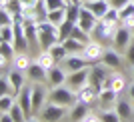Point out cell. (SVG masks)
<instances>
[{"mask_svg":"<svg viewBox=\"0 0 134 122\" xmlns=\"http://www.w3.org/2000/svg\"><path fill=\"white\" fill-rule=\"evenodd\" d=\"M80 8H82V4H68L66 6V20H70L72 24H78Z\"/></svg>","mask_w":134,"mask_h":122,"instance_id":"29","label":"cell"},{"mask_svg":"<svg viewBox=\"0 0 134 122\" xmlns=\"http://www.w3.org/2000/svg\"><path fill=\"white\" fill-rule=\"evenodd\" d=\"M132 36H134V28H132Z\"/></svg>","mask_w":134,"mask_h":122,"instance_id":"46","label":"cell"},{"mask_svg":"<svg viewBox=\"0 0 134 122\" xmlns=\"http://www.w3.org/2000/svg\"><path fill=\"white\" fill-rule=\"evenodd\" d=\"M0 122H14L10 114H0Z\"/></svg>","mask_w":134,"mask_h":122,"instance_id":"42","label":"cell"},{"mask_svg":"<svg viewBox=\"0 0 134 122\" xmlns=\"http://www.w3.org/2000/svg\"><path fill=\"white\" fill-rule=\"evenodd\" d=\"M4 94H14V86H12L8 74L2 72V76H0V96H4Z\"/></svg>","mask_w":134,"mask_h":122,"instance_id":"31","label":"cell"},{"mask_svg":"<svg viewBox=\"0 0 134 122\" xmlns=\"http://www.w3.org/2000/svg\"><path fill=\"white\" fill-rule=\"evenodd\" d=\"M132 74H134V66H132Z\"/></svg>","mask_w":134,"mask_h":122,"instance_id":"47","label":"cell"},{"mask_svg":"<svg viewBox=\"0 0 134 122\" xmlns=\"http://www.w3.org/2000/svg\"><path fill=\"white\" fill-rule=\"evenodd\" d=\"M46 6H48V10H58V8H66L68 2L66 0H44Z\"/></svg>","mask_w":134,"mask_h":122,"instance_id":"37","label":"cell"},{"mask_svg":"<svg viewBox=\"0 0 134 122\" xmlns=\"http://www.w3.org/2000/svg\"><path fill=\"white\" fill-rule=\"evenodd\" d=\"M124 56H126V62H128L130 66H134V40L130 42V46H128V50L124 52Z\"/></svg>","mask_w":134,"mask_h":122,"instance_id":"39","label":"cell"},{"mask_svg":"<svg viewBox=\"0 0 134 122\" xmlns=\"http://www.w3.org/2000/svg\"><path fill=\"white\" fill-rule=\"evenodd\" d=\"M0 42L14 44V26H0Z\"/></svg>","mask_w":134,"mask_h":122,"instance_id":"32","label":"cell"},{"mask_svg":"<svg viewBox=\"0 0 134 122\" xmlns=\"http://www.w3.org/2000/svg\"><path fill=\"white\" fill-rule=\"evenodd\" d=\"M46 20L52 24H56V26H60L64 20H66V8H58V10H50L48 12V16H46Z\"/></svg>","mask_w":134,"mask_h":122,"instance_id":"27","label":"cell"},{"mask_svg":"<svg viewBox=\"0 0 134 122\" xmlns=\"http://www.w3.org/2000/svg\"><path fill=\"white\" fill-rule=\"evenodd\" d=\"M96 24H98V18H96V14H94V12H90L86 6H82V8H80L78 26L82 28V30H86L88 34H92V30L96 28Z\"/></svg>","mask_w":134,"mask_h":122,"instance_id":"10","label":"cell"},{"mask_svg":"<svg viewBox=\"0 0 134 122\" xmlns=\"http://www.w3.org/2000/svg\"><path fill=\"white\" fill-rule=\"evenodd\" d=\"M72 28H74V24L70 22V20H64V22L58 26V32H60V42H64L66 38H70V34H72Z\"/></svg>","mask_w":134,"mask_h":122,"instance_id":"33","label":"cell"},{"mask_svg":"<svg viewBox=\"0 0 134 122\" xmlns=\"http://www.w3.org/2000/svg\"><path fill=\"white\" fill-rule=\"evenodd\" d=\"M28 122H42V120H40V118H34V116H32V118H30Z\"/></svg>","mask_w":134,"mask_h":122,"instance_id":"44","label":"cell"},{"mask_svg":"<svg viewBox=\"0 0 134 122\" xmlns=\"http://www.w3.org/2000/svg\"><path fill=\"white\" fill-rule=\"evenodd\" d=\"M36 62H38V64H42L46 70H50L52 66H56V60H54V56H52L50 50H42V52H38Z\"/></svg>","mask_w":134,"mask_h":122,"instance_id":"23","label":"cell"},{"mask_svg":"<svg viewBox=\"0 0 134 122\" xmlns=\"http://www.w3.org/2000/svg\"><path fill=\"white\" fill-rule=\"evenodd\" d=\"M80 122H100V116H96V114H92V112H90L88 116L84 118V120H80Z\"/></svg>","mask_w":134,"mask_h":122,"instance_id":"41","label":"cell"},{"mask_svg":"<svg viewBox=\"0 0 134 122\" xmlns=\"http://www.w3.org/2000/svg\"><path fill=\"white\" fill-rule=\"evenodd\" d=\"M30 64H32V60L28 58L26 52H18V54L14 56V68H16V70H22V72H26L28 68H30Z\"/></svg>","mask_w":134,"mask_h":122,"instance_id":"24","label":"cell"},{"mask_svg":"<svg viewBox=\"0 0 134 122\" xmlns=\"http://www.w3.org/2000/svg\"><path fill=\"white\" fill-rule=\"evenodd\" d=\"M132 2H134V0H132Z\"/></svg>","mask_w":134,"mask_h":122,"instance_id":"48","label":"cell"},{"mask_svg":"<svg viewBox=\"0 0 134 122\" xmlns=\"http://www.w3.org/2000/svg\"><path fill=\"white\" fill-rule=\"evenodd\" d=\"M64 116H66V108L56 106V104H52V102H48L38 114V118L42 122H60Z\"/></svg>","mask_w":134,"mask_h":122,"instance_id":"7","label":"cell"},{"mask_svg":"<svg viewBox=\"0 0 134 122\" xmlns=\"http://www.w3.org/2000/svg\"><path fill=\"white\" fill-rule=\"evenodd\" d=\"M16 104V96L14 94H4L0 96V114H8Z\"/></svg>","mask_w":134,"mask_h":122,"instance_id":"25","label":"cell"},{"mask_svg":"<svg viewBox=\"0 0 134 122\" xmlns=\"http://www.w3.org/2000/svg\"><path fill=\"white\" fill-rule=\"evenodd\" d=\"M14 24V14L8 8H0V26H12Z\"/></svg>","mask_w":134,"mask_h":122,"instance_id":"34","label":"cell"},{"mask_svg":"<svg viewBox=\"0 0 134 122\" xmlns=\"http://www.w3.org/2000/svg\"><path fill=\"white\" fill-rule=\"evenodd\" d=\"M32 86L34 84H24V88L16 94V102H18V106L24 110V114L28 116V120L34 116L32 114Z\"/></svg>","mask_w":134,"mask_h":122,"instance_id":"8","label":"cell"},{"mask_svg":"<svg viewBox=\"0 0 134 122\" xmlns=\"http://www.w3.org/2000/svg\"><path fill=\"white\" fill-rule=\"evenodd\" d=\"M8 114L12 116V120H14V122H28V116L24 114V110H22V108L18 106V102L14 104V108H12V110L8 112Z\"/></svg>","mask_w":134,"mask_h":122,"instance_id":"35","label":"cell"},{"mask_svg":"<svg viewBox=\"0 0 134 122\" xmlns=\"http://www.w3.org/2000/svg\"><path fill=\"white\" fill-rule=\"evenodd\" d=\"M122 118L118 116V112L114 110V108H108V110H104L100 114V122H120Z\"/></svg>","mask_w":134,"mask_h":122,"instance_id":"36","label":"cell"},{"mask_svg":"<svg viewBox=\"0 0 134 122\" xmlns=\"http://www.w3.org/2000/svg\"><path fill=\"white\" fill-rule=\"evenodd\" d=\"M16 48L10 42H0V62H2V72H6V62L14 60Z\"/></svg>","mask_w":134,"mask_h":122,"instance_id":"18","label":"cell"},{"mask_svg":"<svg viewBox=\"0 0 134 122\" xmlns=\"http://www.w3.org/2000/svg\"><path fill=\"white\" fill-rule=\"evenodd\" d=\"M70 36H72V38H76L78 42H82V44H90V42H92V34H88L86 30H82L78 24H74L72 34H70Z\"/></svg>","mask_w":134,"mask_h":122,"instance_id":"28","label":"cell"},{"mask_svg":"<svg viewBox=\"0 0 134 122\" xmlns=\"http://www.w3.org/2000/svg\"><path fill=\"white\" fill-rule=\"evenodd\" d=\"M88 78H90V68H82V70H76V72H68V78H66V86L72 88L74 92H78L82 86L88 84Z\"/></svg>","mask_w":134,"mask_h":122,"instance_id":"6","label":"cell"},{"mask_svg":"<svg viewBox=\"0 0 134 122\" xmlns=\"http://www.w3.org/2000/svg\"><path fill=\"white\" fill-rule=\"evenodd\" d=\"M82 6H86L90 12H94L98 20L104 18V16H106V12L112 8V6H110V0H90V2H86V4H82Z\"/></svg>","mask_w":134,"mask_h":122,"instance_id":"15","label":"cell"},{"mask_svg":"<svg viewBox=\"0 0 134 122\" xmlns=\"http://www.w3.org/2000/svg\"><path fill=\"white\" fill-rule=\"evenodd\" d=\"M48 102L62 106V108H72L78 102V96L68 86H56V88H50V92H48Z\"/></svg>","mask_w":134,"mask_h":122,"instance_id":"1","label":"cell"},{"mask_svg":"<svg viewBox=\"0 0 134 122\" xmlns=\"http://www.w3.org/2000/svg\"><path fill=\"white\" fill-rule=\"evenodd\" d=\"M120 22H122L124 18H130V16H134V2H130V4H126L124 8H120Z\"/></svg>","mask_w":134,"mask_h":122,"instance_id":"38","label":"cell"},{"mask_svg":"<svg viewBox=\"0 0 134 122\" xmlns=\"http://www.w3.org/2000/svg\"><path fill=\"white\" fill-rule=\"evenodd\" d=\"M24 74H26V72H22V70H16V68L8 72V78H10L12 86H14V94H18V92L24 88V84H26V80H24Z\"/></svg>","mask_w":134,"mask_h":122,"instance_id":"21","label":"cell"},{"mask_svg":"<svg viewBox=\"0 0 134 122\" xmlns=\"http://www.w3.org/2000/svg\"><path fill=\"white\" fill-rule=\"evenodd\" d=\"M128 96H130V100L134 102V84H130V86H128Z\"/></svg>","mask_w":134,"mask_h":122,"instance_id":"43","label":"cell"},{"mask_svg":"<svg viewBox=\"0 0 134 122\" xmlns=\"http://www.w3.org/2000/svg\"><path fill=\"white\" fill-rule=\"evenodd\" d=\"M102 64L106 68H110L112 72H118L122 68V58H120V52H116L114 48H106L104 50V56H102Z\"/></svg>","mask_w":134,"mask_h":122,"instance_id":"13","label":"cell"},{"mask_svg":"<svg viewBox=\"0 0 134 122\" xmlns=\"http://www.w3.org/2000/svg\"><path fill=\"white\" fill-rule=\"evenodd\" d=\"M62 66L66 68L68 72H76V70L86 68V66H88V62L84 60L80 54H68L66 58H64V62H62Z\"/></svg>","mask_w":134,"mask_h":122,"instance_id":"16","label":"cell"},{"mask_svg":"<svg viewBox=\"0 0 134 122\" xmlns=\"http://www.w3.org/2000/svg\"><path fill=\"white\" fill-rule=\"evenodd\" d=\"M90 106L88 104H82V102H76V104L70 108V122H80V120H84V118L90 114V110H88Z\"/></svg>","mask_w":134,"mask_h":122,"instance_id":"19","label":"cell"},{"mask_svg":"<svg viewBox=\"0 0 134 122\" xmlns=\"http://www.w3.org/2000/svg\"><path fill=\"white\" fill-rule=\"evenodd\" d=\"M66 78H68L66 68L56 64V66H52L50 70H48V80H46V82L50 84V88H56V86H64V84H66Z\"/></svg>","mask_w":134,"mask_h":122,"instance_id":"12","label":"cell"},{"mask_svg":"<svg viewBox=\"0 0 134 122\" xmlns=\"http://www.w3.org/2000/svg\"><path fill=\"white\" fill-rule=\"evenodd\" d=\"M130 2H132V0H110V6H112V8H118V10H120V8H124V6L130 4Z\"/></svg>","mask_w":134,"mask_h":122,"instance_id":"40","label":"cell"},{"mask_svg":"<svg viewBox=\"0 0 134 122\" xmlns=\"http://www.w3.org/2000/svg\"><path fill=\"white\" fill-rule=\"evenodd\" d=\"M62 44H64V48L68 50V54H80V52L84 50V46H86V44H82V42H78L76 38H72V36L66 38Z\"/></svg>","mask_w":134,"mask_h":122,"instance_id":"26","label":"cell"},{"mask_svg":"<svg viewBox=\"0 0 134 122\" xmlns=\"http://www.w3.org/2000/svg\"><path fill=\"white\" fill-rule=\"evenodd\" d=\"M104 50H106V48L102 46V42H98V40H92L90 44L84 46V50L80 52V56H82V58L88 62V64H94V62H102Z\"/></svg>","mask_w":134,"mask_h":122,"instance_id":"5","label":"cell"},{"mask_svg":"<svg viewBox=\"0 0 134 122\" xmlns=\"http://www.w3.org/2000/svg\"><path fill=\"white\" fill-rule=\"evenodd\" d=\"M50 52H52V56H54L56 64H60V62H64V58L68 56V50L64 48V44H62V42H58L56 46H52V48H50Z\"/></svg>","mask_w":134,"mask_h":122,"instance_id":"30","label":"cell"},{"mask_svg":"<svg viewBox=\"0 0 134 122\" xmlns=\"http://www.w3.org/2000/svg\"><path fill=\"white\" fill-rule=\"evenodd\" d=\"M132 40H134L132 30L126 28V26H120L116 30V34H114V38H112V48L116 50V52H126Z\"/></svg>","mask_w":134,"mask_h":122,"instance_id":"4","label":"cell"},{"mask_svg":"<svg viewBox=\"0 0 134 122\" xmlns=\"http://www.w3.org/2000/svg\"><path fill=\"white\" fill-rule=\"evenodd\" d=\"M104 88H112L116 94H120V92L126 90V78H124L120 72H114V74H110L108 80L104 82Z\"/></svg>","mask_w":134,"mask_h":122,"instance_id":"17","label":"cell"},{"mask_svg":"<svg viewBox=\"0 0 134 122\" xmlns=\"http://www.w3.org/2000/svg\"><path fill=\"white\" fill-rule=\"evenodd\" d=\"M86 2H90V0H80V4H86Z\"/></svg>","mask_w":134,"mask_h":122,"instance_id":"45","label":"cell"},{"mask_svg":"<svg viewBox=\"0 0 134 122\" xmlns=\"http://www.w3.org/2000/svg\"><path fill=\"white\" fill-rule=\"evenodd\" d=\"M114 110L118 112V116L122 118V120H128V118L132 116V104H130L128 100H124V98H118V100H116Z\"/></svg>","mask_w":134,"mask_h":122,"instance_id":"22","label":"cell"},{"mask_svg":"<svg viewBox=\"0 0 134 122\" xmlns=\"http://www.w3.org/2000/svg\"><path fill=\"white\" fill-rule=\"evenodd\" d=\"M46 104H48V94H46L44 86L34 82V86H32V114L38 116L40 110H42Z\"/></svg>","mask_w":134,"mask_h":122,"instance_id":"9","label":"cell"},{"mask_svg":"<svg viewBox=\"0 0 134 122\" xmlns=\"http://www.w3.org/2000/svg\"><path fill=\"white\" fill-rule=\"evenodd\" d=\"M26 78L30 80V82H36V84H42L48 80V70H46L42 64H38V62L34 60L32 64H30V68L26 70Z\"/></svg>","mask_w":134,"mask_h":122,"instance_id":"11","label":"cell"},{"mask_svg":"<svg viewBox=\"0 0 134 122\" xmlns=\"http://www.w3.org/2000/svg\"><path fill=\"white\" fill-rule=\"evenodd\" d=\"M122 26L120 20H110V18H100L96 28L92 30V38L98 40V42H104V40H112L116 30Z\"/></svg>","mask_w":134,"mask_h":122,"instance_id":"2","label":"cell"},{"mask_svg":"<svg viewBox=\"0 0 134 122\" xmlns=\"http://www.w3.org/2000/svg\"><path fill=\"white\" fill-rule=\"evenodd\" d=\"M76 96H78V102H82V104H94L96 100H98V96H100V92L92 86V84H86V86H82V88L76 92Z\"/></svg>","mask_w":134,"mask_h":122,"instance_id":"14","label":"cell"},{"mask_svg":"<svg viewBox=\"0 0 134 122\" xmlns=\"http://www.w3.org/2000/svg\"><path fill=\"white\" fill-rule=\"evenodd\" d=\"M116 100H118V94H116L112 88H102V90H100L98 102H100L106 110H108V106H114V104H116Z\"/></svg>","mask_w":134,"mask_h":122,"instance_id":"20","label":"cell"},{"mask_svg":"<svg viewBox=\"0 0 134 122\" xmlns=\"http://www.w3.org/2000/svg\"><path fill=\"white\" fill-rule=\"evenodd\" d=\"M110 68H106L104 64H94V66H90V78H88V84H92L98 92L104 88V82L108 80L110 72H108Z\"/></svg>","mask_w":134,"mask_h":122,"instance_id":"3","label":"cell"}]
</instances>
